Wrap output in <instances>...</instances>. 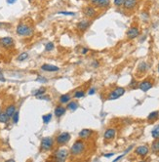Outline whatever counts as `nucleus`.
Returning a JSON list of instances; mask_svg holds the SVG:
<instances>
[{"label":"nucleus","mask_w":159,"mask_h":162,"mask_svg":"<svg viewBox=\"0 0 159 162\" xmlns=\"http://www.w3.org/2000/svg\"><path fill=\"white\" fill-rule=\"evenodd\" d=\"M151 150L153 153H159V139H155L151 144Z\"/></svg>","instance_id":"22"},{"label":"nucleus","mask_w":159,"mask_h":162,"mask_svg":"<svg viewBox=\"0 0 159 162\" xmlns=\"http://www.w3.org/2000/svg\"><path fill=\"white\" fill-rule=\"evenodd\" d=\"M36 81H40V82H47V79L46 78H44V77H41V76H39L38 78L36 79Z\"/></svg>","instance_id":"37"},{"label":"nucleus","mask_w":159,"mask_h":162,"mask_svg":"<svg viewBox=\"0 0 159 162\" xmlns=\"http://www.w3.org/2000/svg\"><path fill=\"white\" fill-rule=\"evenodd\" d=\"M54 146V140L51 137H44L41 140V144H40V148L42 151H49L53 148Z\"/></svg>","instance_id":"4"},{"label":"nucleus","mask_w":159,"mask_h":162,"mask_svg":"<svg viewBox=\"0 0 159 162\" xmlns=\"http://www.w3.org/2000/svg\"><path fill=\"white\" fill-rule=\"evenodd\" d=\"M14 45H15V41L12 37L5 36V37L0 38V46L3 47V48L10 49V48H12V47H14Z\"/></svg>","instance_id":"7"},{"label":"nucleus","mask_w":159,"mask_h":162,"mask_svg":"<svg viewBox=\"0 0 159 162\" xmlns=\"http://www.w3.org/2000/svg\"><path fill=\"white\" fill-rule=\"evenodd\" d=\"M85 150H86L85 142L83 140H77L71 146V147H70L69 154L71 155L72 157L79 156V155H82L84 153Z\"/></svg>","instance_id":"1"},{"label":"nucleus","mask_w":159,"mask_h":162,"mask_svg":"<svg viewBox=\"0 0 159 162\" xmlns=\"http://www.w3.org/2000/svg\"><path fill=\"white\" fill-rule=\"evenodd\" d=\"M148 69H150V66H148V63H145V62H143V63H141L140 65H139L138 72H141V73H144V72H147Z\"/></svg>","instance_id":"19"},{"label":"nucleus","mask_w":159,"mask_h":162,"mask_svg":"<svg viewBox=\"0 0 159 162\" xmlns=\"http://www.w3.org/2000/svg\"><path fill=\"white\" fill-rule=\"evenodd\" d=\"M0 111H1V107H0Z\"/></svg>","instance_id":"46"},{"label":"nucleus","mask_w":159,"mask_h":162,"mask_svg":"<svg viewBox=\"0 0 159 162\" xmlns=\"http://www.w3.org/2000/svg\"><path fill=\"white\" fill-rule=\"evenodd\" d=\"M91 3L94 7L99 9H106L110 6V0H92Z\"/></svg>","instance_id":"9"},{"label":"nucleus","mask_w":159,"mask_h":162,"mask_svg":"<svg viewBox=\"0 0 159 162\" xmlns=\"http://www.w3.org/2000/svg\"><path fill=\"white\" fill-rule=\"evenodd\" d=\"M82 12H83L84 16H85L87 19H93L98 14L96 7H94V6H91V5L85 6V7L83 8Z\"/></svg>","instance_id":"5"},{"label":"nucleus","mask_w":159,"mask_h":162,"mask_svg":"<svg viewBox=\"0 0 159 162\" xmlns=\"http://www.w3.org/2000/svg\"><path fill=\"white\" fill-rule=\"evenodd\" d=\"M28 58V52H23L18 56L17 60H18L19 62H23V61H26Z\"/></svg>","instance_id":"28"},{"label":"nucleus","mask_w":159,"mask_h":162,"mask_svg":"<svg viewBox=\"0 0 159 162\" xmlns=\"http://www.w3.org/2000/svg\"><path fill=\"white\" fill-rule=\"evenodd\" d=\"M69 155V151L66 148H59L57 150L53 155V159L56 161H65Z\"/></svg>","instance_id":"3"},{"label":"nucleus","mask_w":159,"mask_h":162,"mask_svg":"<svg viewBox=\"0 0 159 162\" xmlns=\"http://www.w3.org/2000/svg\"><path fill=\"white\" fill-rule=\"evenodd\" d=\"M4 25H5V23H0V28H2V26H4Z\"/></svg>","instance_id":"44"},{"label":"nucleus","mask_w":159,"mask_h":162,"mask_svg":"<svg viewBox=\"0 0 159 162\" xmlns=\"http://www.w3.org/2000/svg\"><path fill=\"white\" fill-rule=\"evenodd\" d=\"M84 96H85V92H84L83 90H78L74 93L73 98H75V99H79V98H83Z\"/></svg>","instance_id":"30"},{"label":"nucleus","mask_w":159,"mask_h":162,"mask_svg":"<svg viewBox=\"0 0 159 162\" xmlns=\"http://www.w3.org/2000/svg\"><path fill=\"white\" fill-rule=\"evenodd\" d=\"M55 48V45H54V43L53 42H48L47 44L45 45V51L47 52H50V51H52V50Z\"/></svg>","instance_id":"32"},{"label":"nucleus","mask_w":159,"mask_h":162,"mask_svg":"<svg viewBox=\"0 0 159 162\" xmlns=\"http://www.w3.org/2000/svg\"><path fill=\"white\" fill-rule=\"evenodd\" d=\"M59 15H63V16H75V13L74 12H69V11H59L58 12Z\"/></svg>","instance_id":"33"},{"label":"nucleus","mask_w":159,"mask_h":162,"mask_svg":"<svg viewBox=\"0 0 159 162\" xmlns=\"http://www.w3.org/2000/svg\"><path fill=\"white\" fill-rule=\"evenodd\" d=\"M92 130L90 129H82L79 132V138L82 140H85V139H88L91 135H92Z\"/></svg>","instance_id":"18"},{"label":"nucleus","mask_w":159,"mask_h":162,"mask_svg":"<svg viewBox=\"0 0 159 162\" xmlns=\"http://www.w3.org/2000/svg\"><path fill=\"white\" fill-rule=\"evenodd\" d=\"M42 120L43 122L45 124H48L51 120H52V113H48V114H45V115L42 116Z\"/></svg>","instance_id":"29"},{"label":"nucleus","mask_w":159,"mask_h":162,"mask_svg":"<svg viewBox=\"0 0 159 162\" xmlns=\"http://www.w3.org/2000/svg\"><path fill=\"white\" fill-rule=\"evenodd\" d=\"M41 69L43 72H59L60 67L57 66L49 65V63H44V65L41 66Z\"/></svg>","instance_id":"15"},{"label":"nucleus","mask_w":159,"mask_h":162,"mask_svg":"<svg viewBox=\"0 0 159 162\" xmlns=\"http://www.w3.org/2000/svg\"><path fill=\"white\" fill-rule=\"evenodd\" d=\"M116 136V130L114 128H109L106 130V132L104 134V138L106 141H111L113 140Z\"/></svg>","instance_id":"14"},{"label":"nucleus","mask_w":159,"mask_h":162,"mask_svg":"<svg viewBox=\"0 0 159 162\" xmlns=\"http://www.w3.org/2000/svg\"><path fill=\"white\" fill-rule=\"evenodd\" d=\"M37 98H38L39 100H46V101H49L50 100V97L49 96H46L45 94H43V95H41V96H38Z\"/></svg>","instance_id":"35"},{"label":"nucleus","mask_w":159,"mask_h":162,"mask_svg":"<svg viewBox=\"0 0 159 162\" xmlns=\"http://www.w3.org/2000/svg\"><path fill=\"white\" fill-rule=\"evenodd\" d=\"M158 72H159V66H158Z\"/></svg>","instance_id":"47"},{"label":"nucleus","mask_w":159,"mask_h":162,"mask_svg":"<svg viewBox=\"0 0 159 162\" xmlns=\"http://www.w3.org/2000/svg\"><path fill=\"white\" fill-rule=\"evenodd\" d=\"M77 107H78V103H76V102H69L66 109H69V110H71V111H74V110L77 109Z\"/></svg>","instance_id":"26"},{"label":"nucleus","mask_w":159,"mask_h":162,"mask_svg":"<svg viewBox=\"0 0 159 162\" xmlns=\"http://www.w3.org/2000/svg\"><path fill=\"white\" fill-rule=\"evenodd\" d=\"M124 156H125V154H124V153H123V154H121V155H119V156H118V157H116L115 159H114V162L118 161V160H119V159H121V158H122V157H124Z\"/></svg>","instance_id":"40"},{"label":"nucleus","mask_w":159,"mask_h":162,"mask_svg":"<svg viewBox=\"0 0 159 162\" xmlns=\"http://www.w3.org/2000/svg\"><path fill=\"white\" fill-rule=\"evenodd\" d=\"M17 2V0H7V3L10 5H12V4H15V3Z\"/></svg>","instance_id":"41"},{"label":"nucleus","mask_w":159,"mask_h":162,"mask_svg":"<svg viewBox=\"0 0 159 162\" xmlns=\"http://www.w3.org/2000/svg\"><path fill=\"white\" fill-rule=\"evenodd\" d=\"M139 88L143 91V92H147V91L152 88V82L150 80H144L143 82L139 84Z\"/></svg>","instance_id":"16"},{"label":"nucleus","mask_w":159,"mask_h":162,"mask_svg":"<svg viewBox=\"0 0 159 162\" xmlns=\"http://www.w3.org/2000/svg\"><path fill=\"white\" fill-rule=\"evenodd\" d=\"M69 140H70V134L67 132H63L57 136L56 143L58 146H63V144H66V143H69Z\"/></svg>","instance_id":"6"},{"label":"nucleus","mask_w":159,"mask_h":162,"mask_svg":"<svg viewBox=\"0 0 159 162\" xmlns=\"http://www.w3.org/2000/svg\"><path fill=\"white\" fill-rule=\"evenodd\" d=\"M33 1V0H28V2H32Z\"/></svg>","instance_id":"45"},{"label":"nucleus","mask_w":159,"mask_h":162,"mask_svg":"<svg viewBox=\"0 0 159 162\" xmlns=\"http://www.w3.org/2000/svg\"><path fill=\"white\" fill-rule=\"evenodd\" d=\"M113 155H114V153H106V154H104V157H106V158H109V157H111V156H113Z\"/></svg>","instance_id":"42"},{"label":"nucleus","mask_w":159,"mask_h":162,"mask_svg":"<svg viewBox=\"0 0 159 162\" xmlns=\"http://www.w3.org/2000/svg\"><path fill=\"white\" fill-rule=\"evenodd\" d=\"M70 100H71V96H70L69 94H63V95L61 96L59 99L61 104H67Z\"/></svg>","instance_id":"21"},{"label":"nucleus","mask_w":159,"mask_h":162,"mask_svg":"<svg viewBox=\"0 0 159 162\" xmlns=\"http://www.w3.org/2000/svg\"><path fill=\"white\" fill-rule=\"evenodd\" d=\"M10 120V117L5 111H0V123H7Z\"/></svg>","instance_id":"23"},{"label":"nucleus","mask_w":159,"mask_h":162,"mask_svg":"<svg viewBox=\"0 0 159 162\" xmlns=\"http://www.w3.org/2000/svg\"><path fill=\"white\" fill-rule=\"evenodd\" d=\"M136 84H137V82H136V80H135V79H133V80H132V82H131V84H130V87H133V88L135 89V88H137V85H136Z\"/></svg>","instance_id":"36"},{"label":"nucleus","mask_w":159,"mask_h":162,"mask_svg":"<svg viewBox=\"0 0 159 162\" xmlns=\"http://www.w3.org/2000/svg\"><path fill=\"white\" fill-rule=\"evenodd\" d=\"M66 107H63V106H57L54 113H55V115L57 117H61L66 113Z\"/></svg>","instance_id":"17"},{"label":"nucleus","mask_w":159,"mask_h":162,"mask_svg":"<svg viewBox=\"0 0 159 162\" xmlns=\"http://www.w3.org/2000/svg\"><path fill=\"white\" fill-rule=\"evenodd\" d=\"M126 35L128 39H135L136 37L140 35V29L137 26H132V28L128 29Z\"/></svg>","instance_id":"11"},{"label":"nucleus","mask_w":159,"mask_h":162,"mask_svg":"<svg viewBox=\"0 0 159 162\" xmlns=\"http://www.w3.org/2000/svg\"><path fill=\"white\" fill-rule=\"evenodd\" d=\"M90 26H91L90 20L84 19V20H81L80 22L76 23V28H77V30H79V31H85V30H87L90 28Z\"/></svg>","instance_id":"10"},{"label":"nucleus","mask_w":159,"mask_h":162,"mask_svg":"<svg viewBox=\"0 0 159 162\" xmlns=\"http://www.w3.org/2000/svg\"><path fill=\"white\" fill-rule=\"evenodd\" d=\"M138 0H125L123 3V8L127 11H132L137 7Z\"/></svg>","instance_id":"13"},{"label":"nucleus","mask_w":159,"mask_h":162,"mask_svg":"<svg viewBox=\"0 0 159 162\" xmlns=\"http://www.w3.org/2000/svg\"><path fill=\"white\" fill-rule=\"evenodd\" d=\"M125 0H113V3L116 7H122L123 6V3H124Z\"/></svg>","instance_id":"34"},{"label":"nucleus","mask_w":159,"mask_h":162,"mask_svg":"<svg viewBox=\"0 0 159 162\" xmlns=\"http://www.w3.org/2000/svg\"><path fill=\"white\" fill-rule=\"evenodd\" d=\"M16 106L15 104H10V106H8L7 107V109H6V110H5V112L7 113V115L11 118L12 116H13V114H14L15 112H16Z\"/></svg>","instance_id":"20"},{"label":"nucleus","mask_w":159,"mask_h":162,"mask_svg":"<svg viewBox=\"0 0 159 162\" xmlns=\"http://www.w3.org/2000/svg\"><path fill=\"white\" fill-rule=\"evenodd\" d=\"M11 118H12L13 123H15V124L18 123L19 122V118H20V112H19V110L18 111L16 110V112L13 114V116Z\"/></svg>","instance_id":"31"},{"label":"nucleus","mask_w":159,"mask_h":162,"mask_svg":"<svg viewBox=\"0 0 159 162\" xmlns=\"http://www.w3.org/2000/svg\"><path fill=\"white\" fill-rule=\"evenodd\" d=\"M150 153V148H148L147 146H140V147H137L136 150H135V153L139 156H141V157H144L147 156Z\"/></svg>","instance_id":"12"},{"label":"nucleus","mask_w":159,"mask_h":162,"mask_svg":"<svg viewBox=\"0 0 159 162\" xmlns=\"http://www.w3.org/2000/svg\"><path fill=\"white\" fill-rule=\"evenodd\" d=\"M151 136L153 139H159V125H156L151 131Z\"/></svg>","instance_id":"27"},{"label":"nucleus","mask_w":159,"mask_h":162,"mask_svg":"<svg viewBox=\"0 0 159 162\" xmlns=\"http://www.w3.org/2000/svg\"><path fill=\"white\" fill-rule=\"evenodd\" d=\"M132 148H133V146H130L129 147H128V148H127V150H125V151H124V154H125V155H126V154H127V153H129V151H130V150H132Z\"/></svg>","instance_id":"39"},{"label":"nucleus","mask_w":159,"mask_h":162,"mask_svg":"<svg viewBox=\"0 0 159 162\" xmlns=\"http://www.w3.org/2000/svg\"><path fill=\"white\" fill-rule=\"evenodd\" d=\"M88 51H89V50H88L87 48H83V49H82V51H81V54H86Z\"/></svg>","instance_id":"43"},{"label":"nucleus","mask_w":159,"mask_h":162,"mask_svg":"<svg viewBox=\"0 0 159 162\" xmlns=\"http://www.w3.org/2000/svg\"><path fill=\"white\" fill-rule=\"evenodd\" d=\"M125 88H123V87H117V88L114 89L112 92H111L109 94V101H114V100H117L118 98L122 97L124 94H125Z\"/></svg>","instance_id":"8"},{"label":"nucleus","mask_w":159,"mask_h":162,"mask_svg":"<svg viewBox=\"0 0 159 162\" xmlns=\"http://www.w3.org/2000/svg\"><path fill=\"white\" fill-rule=\"evenodd\" d=\"M45 93H46V88H45V87H40V88H38L37 90L33 91L32 95L35 96V97H38V96L43 95V94H45Z\"/></svg>","instance_id":"25"},{"label":"nucleus","mask_w":159,"mask_h":162,"mask_svg":"<svg viewBox=\"0 0 159 162\" xmlns=\"http://www.w3.org/2000/svg\"><path fill=\"white\" fill-rule=\"evenodd\" d=\"M159 117V112L158 111H152L147 116V120L148 121H155L156 119H158Z\"/></svg>","instance_id":"24"},{"label":"nucleus","mask_w":159,"mask_h":162,"mask_svg":"<svg viewBox=\"0 0 159 162\" xmlns=\"http://www.w3.org/2000/svg\"><path fill=\"white\" fill-rule=\"evenodd\" d=\"M95 92H96V89H95V88H91L89 90V92H88V94H89V95H94Z\"/></svg>","instance_id":"38"},{"label":"nucleus","mask_w":159,"mask_h":162,"mask_svg":"<svg viewBox=\"0 0 159 162\" xmlns=\"http://www.w3.org/2000/svg\"><path fill=\"white\" fill-rule=\"evenodd\" d=\"M16 33L20 36H30L33 33V28L28 25V23H20L17 26Z\"/></svg>","instance_id":"2"}]
</instances>
